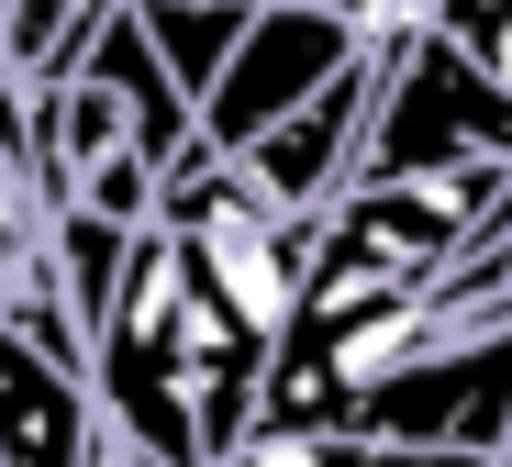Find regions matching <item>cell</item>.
Here are the masks:
<instances>
[{
	"label": "cell",
	"mask_w": 512,
	"mask_h": 467,
	"mask_svg": "<svg viewBox=\"0 0 512 467\" xmlns=\"http://www.w3.org/2000/svg\"><path fill=\"white\" fill-rule=\"evenodd\" d=\"M390 89H379V123L357 156V190L368 178H446V167H512V78L490 56H468L435 23H390Z\"/></svg>",
	"instance_id": "1"
},
{
	"label": "cell",
	"mask_w": 512,
	"mask_h": 467,
	"mask_svg": "<svg viewBox=\"0 0 512 467\" xmlns=\"http://www.w3.org/2000/svg\"><path fill=\"white\" fill-rule=\"evenodd\" d=\"M368 45H379V34H368L357 12H334V0H268V12L245 23V45H234V67H223V89L201 101V134H212L223 156H245L256 134H279L301 101H323V89L346 78Z\"/></svg>",
	"instance_id": "2"
},
{
	"label": "cell",
	"mask_w": 512,
	"mask_h": 467,
	"mask_svg": "<svg viewBox=\"0 0 512 467\" xmlns=\"http://www.w3.org/2000/svg\"><path fill=\"white\" fill-rule=\"evenodd\" d=\"M379 89H390V45H368L346 78L323 89V101H301L279 134H256V145H245L256 190H268L279 212H301V223H323L334 201L357 190V156H368V123H379Z\"/></svg>",
	"instance_id": "3"
},
{
	"label": "cell",
	"mask_w": 512,
	"mask_h": 467,
	"mask_svg": "<svg viewBox=\"0 0 512 467\" xmlns=\"http://www.w3.org/2000/svg\"><path fill=\"white\" fill-rule=\"evenodd\" d=\"M223 467H490L468 445H390V434H346V423H256Z\"/></svg>",
	"instance_id": "4"
},
{
	"label": "cell",
	"mask_w": 512,
	"mask_h": 467,
	"mask_svg": "<svg viewBox=\"0 0 512 467\" xmlns=\"http://www.w3.org/2000/svg\"><path fill=\"white\" fill-rule=\"evenodd\" d=\"M134 12H145L156 56L190 78V101H212L223 67H234V45H245V23L268 12V0H134Z\"/></svg>",
	"instance_id": "5"
},
{
	"label": "cell",
	"mask_w": 512,
	"mask_h": 467,
	"mask_svg": "<svg viewBox=\"0 0 512 467\" xmlns=\"http://www.w3.org/2000/svg\"><path fill=\"white\" fill-rule=\"evenodd\" d=\"M334 12H357L368 34H390V23H412V0H334Z\"/></svg>",
	"instance_id": "6"
}]
</instances>
